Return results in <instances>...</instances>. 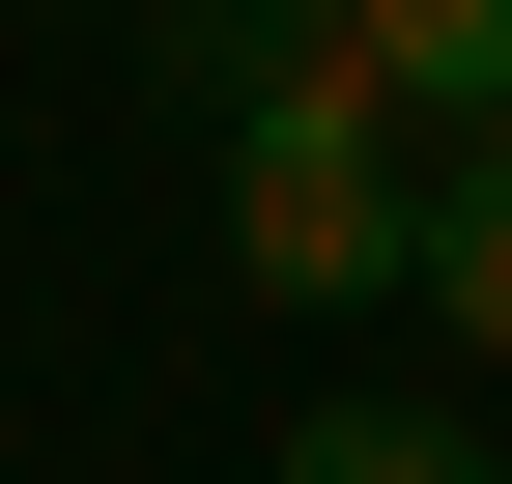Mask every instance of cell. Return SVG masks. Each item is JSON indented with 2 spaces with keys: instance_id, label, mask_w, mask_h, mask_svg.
<instances>
[{
  "instance_id": "3957f363",
  "label": "cell",
  "mask_w": 512,
  "mask_h": 484,
  "mask_svg": "<svg viewBox=\"0 0 512 484\" xmlns=\"http://www.w3.org/2000/svg\"><path fill=\"white\" fill-rule=\"evenodd\" d=\"M143 57H171V114L228 143L256 86H342V0H143Z\"/></svg>"
},
{
  "instance_id": "277c9868",
  "label": "cell",
  "mask_w": 512,
  "mask_h": 484,
  "mask_svg": "<svg viewBox=\"0 0 512 484\" xmlns=\"http://www.w3.org/2000/svg\"><path fill=\"white\" fill-rule=\"evenodd\" d=\"M399 285H427V314L512 371V114H484V143H427V228H399Z\"/></svg>"
},
{
  "instance_id": "5b68a950",
  "label": "cell",
  "mask_w": 512,
  "mask_h": 484,
  "mask_svg": "<svg viewBox=\"0 0 512 484\" xmlns=\"http://www.w3.org/2000/svg\"><path fill=\"white\" fill-rule=\"evenodd\" d=\"M256 484H484V428H456V399H313Z\"/></svg>"
},
{
  "instance_id": "6da1fadb",
  "label": "cell",
  "mask_w": 512,
  "mask_h": 484,
  "mask_svg": "<svg viewBox=\"0 0 512 484\" xmlns=\"http://www.w3.org/2000/svg\"><path fill=\"white\" fill-rule=\"evenodd\" d=\"M399 228H427V143L370 114V57H342V86H256V114H228V257L285 285V314L399 285Z\"/></svg>"
},
{
  "instance_id": "7a4b0ae2",
  "label": "cell",
  "mask_w": 512,
  "mask_h": 484,
  "mask_svg": "<svg viewBox=\"0 0 512 484\" xmlns=\"http://www.w3.org/2000/svg\"><path fill=\"white\" fill-rule=\"evenodd\" d=\"M342 57H370L399 143H484V114H512V0H342Z\"/></svg>"
}]
</instances>
